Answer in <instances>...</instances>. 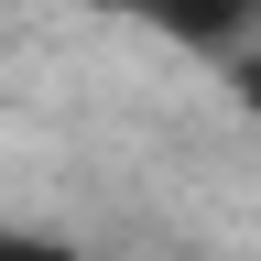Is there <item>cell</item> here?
I'll list each match as a JSON object with an SVG mask.
<instances>
[{"instance_id": "cell-1", "label": "cell", "mask_w": 261, "mask_h": 261, "mask_svg": "<svg viewBox=\"0 0 261 261\" xmlns=\"http://www.w3.org/2000/svg\"><path fill=\"white\" fill-rule=\"evenodd\" d=\"M120 11H142L152 33H174L185 55H228L240 33H261V0H120Z\"/></svg>"}, {"instance_id": "cell-2", "label": "cell", "mask_w": 261, "mask_h": 261, "mask_svg": "<svg viewBox=\"0 0 261 261\" xmlns=\"http://www.w3.org/2000/svg\"><path fill=\"white\" fill-rule=\"evenodd\" d=\"M218 76H228V98H240V109L261 120V33H240V44L218 55Z\"/></svg>"}, {"instance_id": "cell-3", "label": "cell", "mask_w": 261, "mask_h": 261, "mask_svg": "<svg viewBox=\"0 0 261 261\" xmlns=\"http://www.w3.org/2000/svg\"><path fill=\"white\" fill-rule=\"evenodd\" d=\"M0 261H76L55 228H0Z\"/></svg>"}]
</instances>
